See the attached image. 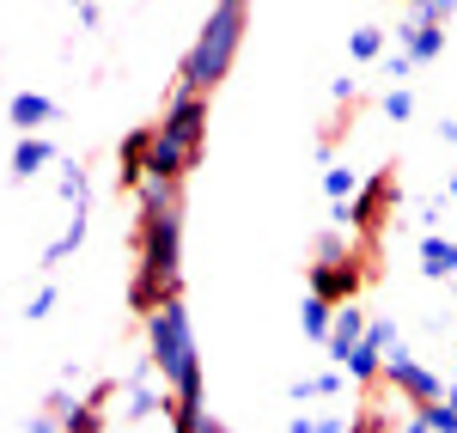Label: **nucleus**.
Masks as SVG:
<instances>
[{"label": "nucleus", "instance_id": "nucleus-1", "mask_svg": "<svg viewBox=\"0 0 457 433\" xmlns=\"http://www.w3.org/2000/svg\"><path fill=\"white\" fill-rule=\"evenodd\" d=\"M135 305L153 312L159 299L183 293V183L141 178L135 183Z\"/></svg>", "mask_w": 457, "mask_h": 433}, {"label": "nucleus", "instance_id": "nucleus-2", "mask_svg": "<svg viewBox=\"0 0 457 433\" xmlns=\"http://www.w3.org/2000/svg\"><path fill=\"white\" fill-rule=\"evenodd\" d=\"M202 146H208V92L195 86H177L165 116L146 129V178H177L202 165Z\"/></svg>", "mask_w": 457, "mask_h": 433}, {"label": "nucleus", "instance_id": "nucleus-3", "mask_svg": "<svg viewBox=\"0 0 457 433\" xmlns=\"http://www.w3.org/2000/svg\"><path fill=\"white\" fill-rule=\"evenodd\" d=\"M146 361L159 366V379L177 397H202V348H195V324H189V299L171 293L146 312Z\"/></svg>", "mask_w": 457, "mask_h": 433}, {"label": "nucleus", "instance_id": "nucleus-4", "mask_svg": "<svg viewBox=\"0 0 457 433\" xmlns=\"http://www.w3.org/2000/svg\"><path fill=\"white\" fill-rule=\"evenodd\" d=\"M245 25H250V0H213V12L202 19V31H195L183 68H177V86H195V92L213 98V86L232 73V62H238Z\"/></svg>", "mask_w": 457, "mask_h": 433}, {"label": "nucleus", "instance_id": "nucleus-5", "mask_svg": "<svg viewBox=\"0 0 457 433\" xmlns=\"http://www.w3.org/2000/svg\"><path fill=\"white\" fill-rule=\"evenodd\" d=\"M385 385H390V391H403V397H409V409H427V403L445 397V379H439V372H427V366L415 361L403 342L385 354Z\"/></svg>", "mask_w": 457, "mask_h": 433}, {"label": "nucleus", "instance_id": "nucleus-6", "mask_svg": "<svg viewBox=\"0 0 457 433\" xmlns=\"http://www.w3.org/2000/svg\"><path fill=\"white\" fill-rule=\"evenodd\" d=\"M390 348H396V324H390V318H372L366 336L353 342V354L342 361V372H348L353 385H378V379H385V354H390Z\"/></svg>", "mask_w": 457, "mask_h": 433}, {"label": "nucleus", "instance_id": "nucleus-7", "mask_svg": "<svg viewBox=\"0 0 457 433\" xmlns=\"http://www.w3.org/2000/svg\"><path fill=\"white\" fill-rule=\"evenodd\" d=\"M6 122H12V135H43L49 122H62V104H55L49 92H31V86H19V92L6 98Z\"/></svg>", "mask_w": 457, "mask_h": 433}, {"label": "nucleus", "instance_id": "nucleus-8", "mask_svg": "<svg viewBox=\"0 0 457 433\" xmlns=\"http://www.w3.org/2000/svg\"><path fill=\"white\" fill-rule=\"evenodd\" d=\"M366 324H372V318L360 312V299H342V305H336V324H329V336H323V354H329V366L348 361L353 342L366 336Z\"/></svg>", "mask_w": 457, "mask_h": 433}, {"label": "nucleus", "instance_id": "nucleus-9", "mask_svg": "<svg viewBox=\"0 0 457 433\" xmlns=\"http://www.w3.org/2000/svg\"><path fill=\"white\" fill-rule=\"evenodd\" d=\"M360 281H366V269H360V256H342V262H312V293H323V299H353L360 293Z\"/></svg>", "mask_w": 457, "mask_h": 433}, {"label": "nucleus", "instance_id": "nucleus-10", "mask_svg": "<svg viewBox=\"0 0 457 433\" xmlns=\"http://www.w3.org/2000/svg\"><path fill=\"white\" fill-rule=\"evenodd\" d=\"M49 165H62V153L49 146V135H19V141H12V153H6L12 183H31L37 171H49Z\"/></svg>", "mask_w": 457, "mask_h": 433}, {"label": "nucleus", "instance_id": "nucleus-11", "mask_svg": "<svg viewBox=\"0 0 457 433\" xmlns=\"http://www.w3.org/2000/svg\"><path fill=\"white\" fill-rule=\"evenodd\" d=\"M86 226H92V202L68 208V232H62V238H55L49 251L37 256V269H43V275H55V269H62V262H68V256L79 251V245H86Z\"/></svg>", "mask_w": 457, "mask_h": 433}, {"label": "nucleus", "instance_id": "nucleus-12", "mask_svg": "<svg viewBox=\"0 0 457 433\" xmlns=\"http://www.w3.org/2000/svg\"><path fill=\"white\" fill-rule=\"evenodd\" d=\"M403 55L427 68V62H439L445 55V25H415V19H403Z\"/></svg>", "mask_w": 457, "mask_h": 433}, {"label": "nucleus", "instance_id": "nucleus-13", "mask_svg": "<svg viewBox=\"0 0 457 433\" xmlns=\"http://www.w3.org/2000/svg\"><path fill=\"white\" fill-rule=\"evenodd\" d=\"M421 275L427 281H452L457 275V245L445 238V232H427L421 238Z\"/></svg>", "mask_w": 457, "mask_h": 433}, {"label": "nucleus", "instance_id": "nucleus-14", "mask_svg": "<svg viewBox=\"0 0 457 433\" xmlns=\"http://www.w3.org/2000/svg\"><path fill=\"white\" fill-rule=\"evenodd\" d=\"M342 385H348V372H342V366H323V372H312V379H299V385H293V391H287V397L299 403V409H312V403L336 397V391H342Z\"/></svg>", "mask_w": 457, "mask_h": 433}, {"label": "nucleus", "instance_id": "nucleus-15", "mask_svg": "<svg viewBox=\"0 0 457 433\" xmlns=\"http://www.w3.org/2000/svg\"><path fill=\"white\" fill-rule=\"evenodd\" d=\"M336 324V299H323V293H305V305H299V329H305V342L323 348V336Z\"/></svg>", "mask_w": 457, "mask_h": 433}, {"label": "nucleus", "instance_id": "nucleus-16", "mask_svg": "<svg viewBox=\"0 0 457 433\" xmlns=\"http://www.w3.org/2000/svg\"><path fill=\"white\" fill-rule=\"evenodd\" d=\"M348 62H353V68H372V62H385V31H378V25H353V37H348Z\"/></svg>", "mask_w": 457, "mask_h": 433}, {"label": "nucleus", "instance_id": "nucleus-17", "mask_svg": "<svg viewBox=\"0 0 457 433\" xmlns=\"http://www.w3.org/2000/svg\"><path fill=\"white\" fill-rule=\"evenodd\" d=\"M403 19H415V25H452V19H457V0H409V6H403Z\"/></svg>", "mask_w": 457, "mask_h": 433}, {"label": "nucleus", "instance_id": "nucleus-18", "mask_svg": "<svg viewBox=\"0 0 457 433\" xmlns=\"http://www.w3.org/2000/svg\"><path fill=\"white\" fill-rule=\"evenodd\" d=\"M287 433H353V421L348 415H312V409H299L287 421Z\"/></svg>", "mask_w": 457, "mask_h": 433}, {"label": "nucleus", "instance_id": "nucleus-19", "mask_svg": "<svg viewBox=\"0 0 457 433\" xmlns=\"http://www.w3.org/2000/svg\"><path fill=\"white\" fill-rule=\"evenodd\" d=\"M378 116L396 122V129H403V122H415V92H409V86H390L385 98H378Z\"/></svg>", "mask_w": 457, "mask_h": 433}, {"label": "nucleus", "instance_id": "nucleus-20", "mask_svg": "<svg viewBox=\"0 0 457 433\" xmlns=\"http://www.w3.org/2000/svg\"><path fill=\"white\" fill-rule=\"evenodd\" d=\"M323 196H329V202H353V196H360V171H348V165H323Z\"/></svg>", "mask_w": 457, "mask_h": 433}, {"label": "nucleus", "instance_id": "nucleus-21", "mask_svg": "<svg viewBox=\"0 0 457 433\" xmlns=\"http://www.w3.org/2000/svg\"><path fill=\"white\" fill-rule=\"evenodd\" d=\"M342 256H353V251H348V238H342V226H336V232H317L312 262H342Z\"/></svg>", "mask_w": 457, "mask_h": 433}, {"label": "nucleus", "instance_id": "nucleus-22", "mask_svg": "<svg viewBox=\"0 0 457 433\" xmlns=\"http://www.w3.org/2000/svg\"><path fill=\"white\" fill-rule=\"evenodd\" d=\"M55 299H62L55 287H37L31 299H25V324H43V318H55Z\"/></svg>", "mask_w": 457, "mask_h": 433}, {"label": "nucleus", "instance_id": "nucleus-23", "mask_svg": "<svg viewBox=\"0 0 457 433\" xmlns=\"http://www.w3.org/2000/svg\"><path fill=\"white\" fill-rule=\"evenodd\" d=\"M427 421H433V433H457V403L452 397L427 403Z\"/></svg>", "mask_w": 457, "mask_h": 433}, {"label": "nucleus", "instance_id": "nucleus-24", "mask_svg": "<svg viewBox=\"0 0 457 433\" xmlns=\"http://www.w3.org/2000/svg\"><path fill=\"white\" fill-rule=\"evenodd\" d=\"M445 208H452V196H427V202H421V226H427V232H439Z\"/></svg>", "mask_w": 457, "mask_h": 433}, {"label": "nucleus", "instance_id": "nucleus-25", "mask_svg": "<svg viewBox=\"0 0 457 433\" xmlns=\"http://www.w3.org/2000/svg\"><path fill=\"white\" fill-rule=\"evenodd\" d=\"M385 73L396 79V86H409V73H415V62H409V55H385Z\"/></svg>", "mask_w": 457, "mask_h": 433}, {"label": "nucleus", "instance_id": "nucleus-26", "mask_svg": "<svg viewBox=\"0 0 457 433\" xmlns=\"http://www.w3.org/2000/svg\"><path fill=\"white\" fill-rule=\"evenodd\" d=\"M73 12H79V25H86V31H92V25H98V0H68Z\"/></svg>", "mask_w": 457, "mask_h": 433}, {"label": "nucleus", "instance_id": "nucleus-27", "mask_svg": "<svg viewBox=\"0 0 457 433\" xmlns=\"http://www.w3.org/2000/svg\"><path fill=\"white\" fill-rule=\"evenodd\" d=\"M403 433H433V421H427V409H409V421H403Z\"/></svg>", "mask_w": 457, "mask_h": 433}, {"label": "nucleus", "instance_id": "nucleus-28", "mask_svg": "<svg viewBox=\"0 0 457 433\" xmlns=\"http://www.w3.org/2000/svg\"><path fill=\"white\" fill-rule=\"evenodd\" d=\"M439 135H445V141L457 146V116H445V122H439Z\"/></svg>", "mask_w": 457, "mask_h": 433}, {"label": "nucleus", "instance_id": "nucleus-29", "mask_svg": "<svg viewBox=\"0 0 457 433\" xmlns=\"http://www.w3.org/2000/svg\"><path fill=\"white\" fill-rule=\"evenodd\" d=\"M445 196H452V208H457V171H452V189H445Z\"/></svg>", "mask_w": 457, "mask_h": 433}, {"label": "nucleus", "instance_id": "nucleus-30", "mask_svg": "<svg viewBox=\"0 0 457 433\" xmlns=\"http://www.w3.org/2000/svg\"><path fill=\"white\" fill-rule=\"evenodd\" d=\"M445 397H452V403H457V385H445Z\"/></svg>", "mask_w": 457, "mask_h": 433}, {"label": "nucleus", "instance_id": "nucleus-31", "mask_svg": "<svg viewBox=\"0 0 457 433\" xmlns=\"http://www.w3.org/2000/svg\"><path fill=\"white\" fill-rule=\"evenodd\" d=\"M452 293H457V275H452Z\"/></svg>", "mask_w": 457, "mask_h": 433}, {"label": "nucleus", "instance_id": "nucleus-32", "mask_svg": "<svg viewBox=\"0 0 457 433\" xmlns=\"http://www.w3.org/2000/svg\"><path fill=\"white\" fill-rule=\"evenodd\" d=\"M452 385H457V372H452Z\"/></svg>", "mask_w": 457, "mask_h": 433}]
</instances>
